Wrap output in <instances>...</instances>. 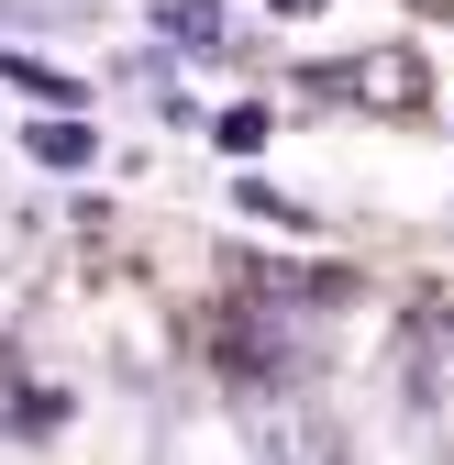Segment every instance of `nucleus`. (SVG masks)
<instances>
[{
    "label": "nucleus",
    "instance_id": "nucleus-3",
    "mask_svg": "<svg viewBox=\"0 0 454 465\" xmlns=\"http://www.w3.org/2000/svg\"><path fill=\"white\" fill-rule=\"evenodd\" d=\"M0 78H12V89H34V100H44V111H55V123H67V111H78V100H89V89H78V78H55V67H34V55H0Z\"/></svg>",
    "mask_w": 454,
    "mask_h": 465
},
{
    "label": "nucleus",
    "instance_id": "nucleus-6",
    "mask_svg": "<svg viewBox=\"0 0 454 465\" xmlns=\"http://www.w3.org/2000/svg\"><path fill=\"white\" fill-rule=\"evenodd\" d=\"M222 144H233V155H255V144H266V111H255V100H244V111H222Z\"/></svg>",
    "mask_w": 454,
    "mask_h": 465
},
{
    "label": "nucleus",
    "instance_id": "nucleus-2",
    "mask_svg": "<svg viewBox=\"0 0 454 465\" xmlns=\"http://www.w3.org/2000/svg\"><path fill=\"white\" fill-rule=\"evenodd\" d=\"M410 377H421V399H454V311L410 332Z\"/></svg>",
    "mask_w": 454,
    "mask_h": 465
},
{
    "label": "nucleus",
    "instance_id": "nucleus-1",
    "mask_svg": "<svg viewBox=\"0 0 454 465\" xmlns=\"http://www.w3.org/2000/svg\"><path fill=\"white\" fill-rule=\"evenodd\" d=\"M311 89H332V100H366V111H421V55L410 45H377V55H355V67H321Z\"/></svg>",
    "mask_w": 454,
    "mask_h": 465
},
{
    "label": "nucleus",
    "instance_id": "nucleus-5",
    "mask_svg": "<svg viewBox=\"0 0 454 465\" xmlns=\"http://www.w3.org/2000/svg\"><path fill=\"white\" fill-rule=\"evenodd\" d=\"M23 144H34L44 166H89V155H100V144H89V123H34Z\"/></svg>",
    "mask_w": 454,
    "mask_h": 465
},
{
    "label": "nucleus",
    "instance_id": "nucleus-7",
    "mask_svg": "<svg viewBox=\"0 0 454 465\" xmlns=\"http://www.w3.org/2000/svg\"><path fill=\"white\" fill-rule=\"evenodd\" d=\"M266 12H289V23H311V12H321V0H266Z\"/></svg>",
    "mask_w": 454,
    "mask_h": 465
},
{
    "label": "nucleus",
    "instance_id": "nucleus-4",
    "mask_svg": "<svg viewBox=\"0 0 454 465\" xmlns=\"http://www.w3.org/2000/svg\"><path fill=\"white\" fill-rule=\"evenodd\" d=\"M166 45H233L222 0H166Z\"/></svg>",
    "mask_w": 454,
    "mask_h": 465
}]
</instances>
